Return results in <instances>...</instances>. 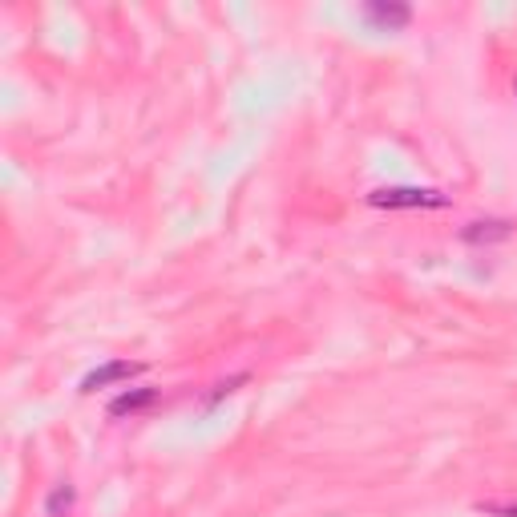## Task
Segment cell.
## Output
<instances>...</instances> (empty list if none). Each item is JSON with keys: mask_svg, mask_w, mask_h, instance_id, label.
Segmentation results:
<instances>
[{"mask_svg": "<svg viewBox=\"0 0 517 517\" xmlns=\"http://www.w3.org/2000/svg\"><path fill=\"white\" fill-rule=\"evenodd\" d=\"M510 234H513V223H505V219H477V223H469L465 231H461V239L477 243V247L485 243V247H489V243H505Z\"/></svg>", "mask_w": 517, "mask_h": 517, "instance_id": "cell-3", "label": "cell"}, {"mask_svg": "<svg viewBox=\"0 0 517 517\" xmlns=\"http://www.w3.org/2000/svg\"><path fill=\"white\" fill-rule=\"evenodd\" d=\"M74 502H77V489L69 481H61V485H53L49 502H45V517H65L74 510Z\"/></svg>", "mask_w": 517, "mask_h": 517, "instance_id": "cell-6", "label": "cell"}, {"mask_svg": "<svg viewBox=\"0 0 517 517\" xmlns=\"http://www.w3.org/2000/svg\"><path fill=\"white\" fill-rule=\"evenodd\" d=\"M239 384H247V376H231V380H223V384L211 393V401H223V396H226V393H234Z\"/></svg>", "mask_w": 517, "mask_h": 517, "instance_id": "cell-8", "label": "cell"}, {"mask_svg": "<svg viewBox=\"0 0 517 517\" xmlns=\"http://www.w3.org/2000/svg\"><path fill=\"white\" fill-rule=\"evenodd\" d=\"M477 513L485 517H517V505H505V502H481Z\"/></svg>", "mask_w": 517, "mask_h": 517, "instance_id": "cell-7", "label": "cell"}, {"mask_svg": "<svg viewBox=\"0 0 517 517\" xmlns=\"http://www.w3.org/2000/svg\"><path fill=\"white\" fill-rule=\"evenodd\" d=\"M142 368H146V364H138V360H110V364L94 368L85 380H81V393H97V388H110V384H117V380L138 376Z\"/></svg>", "mask_w": 517, "mask_h": 517, "instance_id": "cell-2", "label": "cell"}, {"mask_svg": "<svg viewBox=\"0 0 517 517\" xmlns=\"http://www.w3.org/2000/svg\"><path fill=\"white\" fill-rule=\"evenodd\" d=\"M368 206H376V211H444L449 194L424 190V186H384V190H372Z\"/></svg>", "mask_w": 517, "mask_h": 517, "instance_id": "cell-1", "label": "cell"}, {"mask_svg": "<svg viewBox=\"0 0 517 517\" xmlns=\"http://www.w3.org/2000/svg\"><path fill=\"white\" fill-rule=\"evenodd\" d=\"M150 404H158V388H130V393H122L110 404V416H134Z\"/></svg>", "mask_w": 517, "mask_h": 517, "instance_id": "cell-5", "label": "cell"}, {"mask_svg": "<svg viewBox=\"0 0 517 517\" xmlns=\"http://www.w3.org/2000/svg\"><path fill=\"white\" fill-rule=\"evenodd\" d=\"M364 13H368V21L384 25V29H404L408 16H413V13H408V5H393V0H388V5H384V0H368Z\"/></svg>", "mask_w": 517, "mask_h": 517, "instance_id": "cell-4", "label": "cell"}, {"mask_svg": "<svg viewBox=\"0 0 517 517\" xmlns=\"http://www.w3.org/2000/svg\"><path fill=\"white\" fill-rule=\"evenodd\" d=\"M513 89H517V81H513Z\"/></svg>", "mask_w": 517, "mask_h": 517, "instance_id": "cell-9", "label": "cell"}]
</instances>
